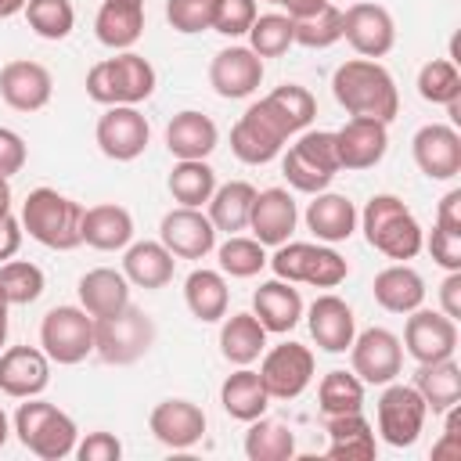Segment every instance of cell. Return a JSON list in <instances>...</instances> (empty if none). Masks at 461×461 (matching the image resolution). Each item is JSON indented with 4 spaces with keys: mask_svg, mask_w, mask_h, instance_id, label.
<instances>
[{
    "mask_svg": "<svg viewBox=\"0 0 461 461\" xmlns=\"http://www.w3.org/2000/svg\"><path fill=\"white\" fill-rule=\"evenodd\" d=\"M331 94L335 101L360 119H378V122H393L400 112V94H396V79L389 76V68L375 58H353L342 61L331 76Z\"/></svg>",
    "mask_w": 461,
    "mask_h": 461,
    "instance_id": "obj_1",
    "label": "cell"
},
{
    "mask_svg": "<svg viewBox=\"0 0 461 461\" xmlns=\"http://www.w3.org/2000/svg\"><path fill=\"white\" fill-rule=\"evenodd\" d=\"M79 220H83V205L54 187H36L22 202V230L54 252H68L83 245Z\"/></svg>",
    "mask_w": 461,
    "mask_h": 461,
    "instance_id": "obj_2",
    "label": "cell"
},
{
    "mask_svg": "<svg viewBox=\"0 0 461 461\" xmlns=\"http://www.w3.org/2000/svg\"><path fill=\"white\" fill-rule=\"evenodd\" d=\"M357 220H360L364 238H367V245L375 252H382L389 259H400V263L403 259H414L421 252L425 230L414 220V212L403 205V198H396V194H375Z\"/></svg>",
    "mask_w": 461,
    "mask_h": 461,
    "instance_id": "obj_3",
    "label": "cell"
},
{
    "mask_svg": "<svg viewBox=\"0 0 461 461\" xmlns=\"http://www.w3.org/2000/svg\"><path fill=\"white\" fill-rule=\"evenodd\" d=\"M155 94V68L148 58L133 50H119L115 58L97 61L86 72V97L97 104H140Z\"/></svg>",
    "mask_w": 461,
    "mask_h": 461,
    "instance_id": "obj_4",
    "label": "cell"
},
{
    "mask_svg": "<svg viewBox=\"0 0 461 461\" xmlns=\"http://www.w3.org/2000/svg\"><path fill=\"white\" fill-rule=\"evenodd\" d=\"M14 432H18V443H22L29 454L43 457V461H61V457H68V454L76 450V436H79L76 421H72L65 411H58V407L47 403V400H36V396H29V400L18 407V414H14Z\"/></svg>",
    "mask_w": 461,
    "mask_h": 461,
    "instance_id": "obj_5",
    "label": "cell"
},
{
    "mask_svg": "<svg viewBox=\"0 0 461 461\" xmlns=\"http://www.w3.org/2000/svg\"><path fill=\"white\" fill-rule=\"evenodd\" d=\"M151 346H155V321L137 306H122L119 313L94 321V353L112 367L137 364Z\"/></svg>",
    "mask_w": 461,
    "mask_h": 461,
    "instance_id": "obj_6",
    "label": "cell"
},
{
    "mask_svg": "<svg viewBox=\"0 0 461 461\" xmlns=\"http://www.w3.org/2000/svg\"><path fill=\"white\" fill-rule=\"evenodd\" d=\"M339 169L342 166H339V148H335V133L331 130H303L299 140L281 158L285 180L303 194L324 191L335 180Z\"/></svg>",
    "mask_w": 461,
    "mask_h": 461,
    "instance_id": "obj_7",
    "label": "cell"
},
{
    "mask_svg": "<svg viewBox=\"0 0 461 461\" xmlns=\"http://www.w3.org/2000/svg\"><path fill=\"white\" fill-rule=\"evenodd\" d=\"M274 277L281 281H299V285H313V288H335L346 281L349 263L328 249V245H313V241H285L277 245V252L267 259Z\"/></svg>",
    "mask_w": 461,
    "mask_h": 461,
    "instance_id": "obj_8",
    "label": "cell"
},
{
    "mask_svg": "<svg viewBox=\"0 0 461 461\" xmlns=\"http://www.w3.org/2000/svg\"><path fill=\"white\" fill-rule=\"evenodd\" d=\"M40 346L50 364H79L94 353V317L83 306H54L40 321Z\"/></svg>",
    "mask_w": 461,
    "mask_h": 461,
    "instance_id": "obj_9",
    "label": "cell"
},
{
    "mask_svg": "<svg viewBox=\"0 0 461 461\" xmlns=\"http://www.w3.org/2000/svg\"><path fill=\"white\" fill-rule=\"evenodd\" d=\"M285 140H288V130L274 119V112L263 101L249 104V112L230 130V151L245 166H267V162H274L281 155Z\"/></svg>",
    "mask_w": 461,
    "mask_h": 461,
    "instance_id": "obj_10",
    "label": "cell"
},
{
    "mask_svg": "<svg viewBox=\"0 0 461 461\" xmlns=\"http://www.w3.org/2000/svg\"><path fill=\"white\" fill-rule=\"evenodd\" d=\"M425 414H429V407L414 385H403L396 378L385 382V389L378 396V432L389 447H411L421 436Z\"/></svg>",
    "mask_w": 461,
    "mask_h": 461,
    "instance_id": "obj_11",
    "label": "cell"
},
{
    "mask_svg": "<svg viewBox=\"0 0 461 461\" xmlns=\"http://www.w3.org/2000/svg\"><path fill=\"white\" fill-rule=\"evenodd\" d=\"M94 137H97L101 155H108L112 162H133L144 155L151 140V126L137 112V104H108L104 115L97 119Z\"/></svg>",
    "mask_w": 461,
    "mask_h": 461,
    "instance_id": "obj_12",
    "label": "cell"
},
{
    "mask_svg": "<svg viewBox=\"0 0 461 461\" xmlns=\"http://www.w3.org/2000/svg\"><path fill=\"white\" fill-rule=\"evenodd\" d=\"M349 364L364 385H385L403 367V346L389 328H367V331L353 335Z\"/></svg>",
    "mask_w": 461,
    "mask_h": 461,
    "instance_id": "obj_13",
    "label": "cell"
},
{
    "mask_svg": "<svg viewBox=\"0 0 461 461\" xmlns=\"http://www.w3.org/2000/svg\"><path fill=\"white\" fill-rule=\"evenodd\" d=\"M259 378L270 393V400H295L313 382V353L303 342H281L267 349L259 364Z\"/></svg>",
    "mask_w": 461,
    "mask_h": 461,
    "instance_id": "obj_14",
    "label": "cell"
},
{
    "mask_svg": "<svg viewBox=\"0 0 461 461\" xmlns=\"http://www.w3.org/2000/svg\"><path fill=\"white\" fill-rule=\"evenodd\" d=\"M158 241L176 256V259H205L216 249V227L202 209L176 205L162 216L158 223Z\"/></svg>",
    "mask_w": 461,
    "mask_h": 461,
    "instance_id": "obj_15",
    "label": "cell"
},
{
    "mask_svg": "<svg viewBox=\"0 0 461 461\" xmlns=\"http://www.w3.org/2000/svg\"><path fill=\"white\" fill-rule=\"evenodd\" d=\"M403 346L418 364L447 360L457 349V321L447 317L443 310H411L403 324Z\"/></svg>",
    "mask_w": 461,
    "mask_h": 461,
    "instance_id": "obj_16",
    "label": "cell"
},
{
    "mask_svg": "<svg viewBox=\"0 0 461 461\" xmlns=\"http://www.w3.org/2000/svg\"><path fill=\"white\" fill-rule=\"evenodd\" d=\"M342 36L360 58H385L396 43V25L393 14L382 4H353L342 11Z\"/></svg>",
    "mask_w": 461,
    "mask_h": 461,
    "instance_id": "obj_17",
    "label": "cell"
},
{
    "mask_svg": "<svg viewBox=\"0 0 461 461\" xmlns=\"http://www.w3.org/2000/svg\"><path fill=\"white\" fill-rule=\"evenodd\" d=\"M50 94H54V79H50L47 65L29 61V58H14L0 68V97L7 108L40 112V108H47Z\"/></svg>",
    "mask_w": 461,
    "mask_h": 461,
    "instance_id": "obj_18",
    "label": "cell"
},
{
    "mask_svg": "<svg viewBox=\"0 0 461 461\" xmlns=\"http://www.w3.org/2000/svg\"><path fill=\"white\" fill-rule=\"evenodd\" d=\"M414 162L429 180H454L461 173V137L447 122H429L411 140Z\"/></svg>",
    "mask_w": 461,
    "mask_h": 461,
    "instance_id": "obj_19",
    "label": "cell"
},
{
    "mask_svg": "<svg viewBox=\"0 0 461 461\" xmlns=\"http://www.w3.org/2000/svg\"><path fill=\"white\" fill-rule=\"evenodd\" d=\"M209 83L227 101L249 97L263 83V58L252 47H223L209 65Z\"/></svg>",
    "mask_w": 461,
    "mask_h": 461,
    "instance_id": "obj_20",
    "label": "cell"
},
{
    "mask_svg": "<svg viewBox=\"0 0 461 461\" xmlns=\"http://www.w3.org/2000/svg\"><path fill=\"white\" fill-rule=\"evenodd\" d=\"M148 429L162 447L187 450L205 436V411L198 403H191V400L173 396V400L155 403V411L148 418Z\"/></svg>",
    "mask_w": 461,
    "mask_h": 461,
    "instance_id": "obj_21",
    "label": "cell"
},
{
    "mask_svg": "<svg viewBox=\"0 0 461 461\" xmlns=\"http://www.w3.org/2000/svg\"><path fill=\"white\" fill-rule=\"evenodd\" d=\"M50 382V357L36 346H11L0 353V393L14 400L40 396Z\"/></svg>",
    "mask_w": 461,
    "mask_h": 461,
    "instance_id": "obj_22",
    "label": "cell"
},
{
    "mask_svg": "<svg viewBox=\"0 0 461 461\" xmlns=\"http://www.w3.org/2000/svg\"><path fill=\"white\" fill-rule=\"evenodd\" d=\"M335 148H339L342 169H371L389 151V126L378 119L353 115L342 130H335Z\"/></svg>",
    "mask_w": 461,
    "mask_h": 461,
    "instance_id": "obj_23",
    "label": "cell"
},
{
    "mask_svg": "<svg viewBox=\"0 0 461 461\" xmlns=\"http://www.w3.org/2000/svg\"><path fill=\"white\" fill-rule=\"evenodd\" d=\"M295 220H299V209H295V198L285 191V187H267V191H256V202H252V212H249V227H252V238L259 245H285L295 230Z\"/></svg>",
    "mask_w": 461,
    "mask_h": 461,
    "instance_id": "obj_24",
    "label": "cell"
},
{
    "mask_svg": "<svg viewBox=\"0 0 461 461\" xmlns=\"http://www.w3.org/2000/svg\"><path fill=\"white\" fill-rule=\"evenodd\" d=\"M306 328L313 335V342L324 349V353H346L353 335H357V317L349 310L346 299L339 295H317L306 310Z\"/></svg>",
    "mask_w": 461,
    "mask_h": 461,
    "instance_id": "obj_25",
    "label": "cell"
},
{
    "mask_svg": "<svg viewBox=\"0 0 461 461\" xmlns=\"http://www.w3.org/2000/svg\"><path fill=\"white\" fill-rule=\"evenodd\" d=\"M79 234L97 252H119L133 241V216H130V209H122L115 202H101V205L83 209Z\"/></svg>",
    "mask_w": 461,
    "mask_h": 461,
    "instance_id": "obj_26",
    "label": "cell"
},
{
    "mask_svg": "<svg viewBox=\"0 0 461 461\" xmlns=\"http://www.w3.org/2000/svg\"><path fill=\"white\" fill-rule=\"evenodd\" d=\"M252 313L267 331L285 335L303 321V295L299 288H292V281H281V277L263 281L252 292Z\"/></svg>",
    "mask_w": 461,
    "mask_h": 461,
    "instance_id": "obj_27",
    "label": "cell"
},
{
    "mask_svg": "<svg viewBox=\"0 0 461 461\" xmlns=\"http://www.w3.org/2000/svg\"><path fill=\"white\" fill-rule=\"evenodd\" d=\"M79 292V306L97 321V317H112L119 313L122 306H130V281L122 270H112V267H94L79 277L76 285Z\"/></svg>",
    "mask_w": 461,
    "mask_h": 461,
    "instance_id": "obj_28",
    "label": "cell"
},
{
    "mask_svg": "<svg viewBox=\"0 0 461 461\" xmlns=\"http://www.w3.org/2000/svg\"><path fill=\"white\" fill-rule=\"evenodd\" d=\"M357 216H360L357 205H353L346 194H331V191H317L313 202L306 205V227H310L313 238L324 241V245H335V241L353 238Z\"/></svg>",
    "mask_w": 461,
    "mask_h": 461,
    "instance_id": "obj_29",
    "label": "cell"
},
{
    "mask_svg": "<svg viewBox=\"0 0 461 461\" xmlns=\"http://www.w3.org/2000/svg\"><path fill=\"white\" fill-rule=\"evenodd\" d=\"M324 429H328V457H335V461H375L378 443H375V432H371V425L360 411L331 414V418H324Z\"/></svg>",
    "mask_w": 461,
    "mask_h": 461,
    "instance_id": "obj_30",
    "label": "cell"
},
{
    "mask_svg": "<svg viewBox=\"0 0 461 461\" xmlns=\"http://www.w3.org/2000/svg\"><path fill=\"white\" fill-rule=\"evenodd\" d=\"M144 32V0H104L94 18V36L112 50H130Z\"/></svg>",
    "mask_w": 461,
    "mask_h": 461,
    "instance_id": "obj_31",
    "label": "cell"
},
{
    "mask_svg": "<svg viewBox=\"0 0 461 461\" xmlns=\"http://www.w3.org/2000/svg\"><path fill=\"white\" fill-rule=\"evenodd\" d=\"M173 267H176V259L162 241H133V245H126L122 274L137 288H148V292L166 288L173 281Z\"/></svg>",
    "mask_w": 461,
    "mask_h": 461,
    "instance_id": "obj_32",
    "label": "cell"
},
{
    "mask_svg": "<svg viewBox=\"0 0 461 461\" xmlns=\"http://www.w3.org/2000/svg\"><path fill=\"white\" fill-rule=\"evenodd\" d=\"M371 292H375V303L389 313H411L425 303V281L407 263H393V267L378 270Z\"/></svg>",
    "mask_w": 461,
    "mask_h": 461,
    "instance_id": "obj_33",
    "label": "cell"
},
{
    "mask_svg": "<svg viewBox=\"0 0 461 461\" xmlns=\"http://www.w3.org/2000/svg\"><path fill=\"white\" fill-rule=\"evenodd\" d=\"M216 140H220L216 122L202 112H191V108L176 112L166 126V148L176 158H205V155H212Z\"/></svg>",
    "mask_w": 461,
    "mask_h": 461,
    "instance_id": "obj_34",
    "label": "cell"
},
{
    "mask_svg": "<svg viewBox=\"0 0 461 461\" xmlns=\"http://www.w3.org/2000/svg\"><path fill=\"white\" fill-rule=\"evenodd\" d=\"M414 389H418V396L425 400V407L432 414H447L461 400V367L454 364V357L432 360V364H418Z\"/></svg>",
    "mask_w": 461,
    "mask_h": 461,
    "instance_id": "obj_35",
    "label": "cell"
},
{
    "mask_svg": "<svg viewBox=\"0 0 461 461\" xmlns=\"http://www.w3.org/2000/svg\"><path fill=\"white\" fill-rule=\"evenodd\" d=\"M220 403H223V411H227L234 421H252V418L267 414L270 393H267L259 371L238 367L234 375L223 378V385H220Z\"/></svg>",
    "mask_w": 461,
    "mask_h": 461,
    "instance_id": "obj_36",
    "label": "cell"
},
{
    "mask_svg": "<svg viewBox=\"0 0 461 461\" xmlns=\"http://www.w3.org/2000/svg\"><path fill=\"white\" fill-rule=\"evenodd\" d=\"M184 303L191 310V317H198L202 324H212V321H223L227 317V303H230V292H227V281L220 270H191L187 281H184Z\"/></svg>",
    "mask_w": 461,
    "mask_h": 461,
    "instance_id": "obj_37",
    "label": "cell"
},
{
    "mask_svg": "<svg viewBox=\"0 0 461 461\" xmlns=\"http://www.w3.org/2000/svg\"><path fill=\"white\" fill-rule=\"evenodd\" d=\"M267 349V328L256 321V313H230L223 317L220 328V353L238 364L249 367L252 360H259V353Z\"/></svg>",
    "mask_w": 461,
    "mask_h": 461,
    "instance_id": "obj_38",
    "label": "cell"
},
{
    "mask_svg": "<svg viewBox=\"0 0 461 461\" xmlns=\"http://www.w3.org/2000/svg\"><path fill=\"white\" fill-rule=\"evenodd\" d=\"M252 202H256V187L249 180H230L223 187L212 191L209 198V220L216 230H227V234H238L249 227V212H252Z\"/></svg>",
    "mask_w": 461,
    "mask_h": 461,
    "instance_id": "obj_39",
    "label": "cell"
},
{
    "mask_svg": "<svg viewBox=\"0 0 461 461\" xmlns=\"http://www.w3.org/2000/svg\"><path fill=\"white\" fill-rule=\"evenodd\" d=\"M166 187H169L173 202L191 205V209H202L212 198V191H216V169L205 158H180L169 169Z\"/></svg>",
    "mask_w": 461,
    "mask_h": 461,
    "instance_id": "obj_40",
    "label": "cell"
},
{
    "mask_svg": "<svg viewBox=\"0 0 461 461\" xmlns=\"http://www.w3.org/2000/svg\"><path fill=\"white\" fill-rule=\"evenodd\" d=\"M270 112H274V119L288 130V137L292 133H303L310 122H313V115H317V101H313V94L306 90V86H299V83H285V86H274L267 97H259Z\"/></svg>",
    "mask_w": 461,
    "mask_h": 461,
    "instance_id": "obj_41",
    "label": "cell"
},
{
    "mask_svg": "<svg viewBox=\"0 0 461 461\" xmlns=\"http://www.w3.org/2000/svg\"><path fill=\"white\" fill-rule=\"evenodd\" d=\"M245 454L249 461H288L295 454V436L285 421L274 418H252L245 432Z\"/></svg>",
    "mask_w": 461,
    "mask_h": 461,
    "instance_id": "obj_42",
    "label": "cell"
},
{
    "mask_svg": "<svg viewBox=\"0 0 461 461\" xmlns=\"http://www.w3.org/2000/svg\"><path fill=\"white\" fill-rule=\"evenodd\" d=\"M317 407L324 418L360 411L364 407V382L353 371H328L317 385Z\"/></svg>",
    "mask_w": 461,
    "mask_h": 461,
    "instance_id": "obj_43",
    "label": "cell"
},
{
    "mask_svg": "<svg viewBox=\"0 0 461 461\" xmlns=\"http://www.w3.org/2000/svg\"><path fill=\"white\" fill-rule=\"evenodd\" d=\"M292 36L306 50H324V47H331V43L342 40V11L335 4H324L313 14L292 18Z\"/></svg>",
    "mask_w": 461,
    "mask_h": 461,
    "instance_id": "obj_44",
    "label": "cell"
},
{
    "mask_svg": "<svg viewBox=\"0 0 461 461\" xmlns=\"http://www.w3.org/2000/svg\"><path fill=\"white\" fill-rule=\"evenodd\" d=\"M22 14L40 40H65L76 25V11L68 0H25Z\"/></svg>",
    "mask_w": 461,
    "mask_h": 461,
    "instance_id": "obj_45",
    "label": "cell"
},
{
    "mask_svg": "<svg viewBox=\"0 0 461 461\" xmlns=\"http://www.w3.org/2000/svg\"><path fill=\"white\" fill-rule=\"evenodd\" d=\"M418 94L429 104H450L461 97V72L447 58H432L418 72Z\"/></svg>",
    "mask_w": 461,
    "mask_h": 461,
    "instance_id": "obj_46",
    "label": "cell"
},
{
    "mask_svg": "<svg viewBox=\"0 0 461 461\" xmlns=\"http://www.w3.org/2000/svg\"><path fill=\"white\" fill-rule=\"evenodd\" d=\"M0 288L11 306H29L43 295V270L29 259H7L0 263Z\"/></svg>",
    "mask_w": 461,
    "mask_h": 461,
    "instance_id": "obj_47",
    "label": "cell"
},
{
    "mask_svg": "<svg viewBox=\"0 0 461 461\" xmlns=\"http://www.w3.org/2000/svg\"><path fill=\"white\" fill-rule=\"evenodd\" d=\"M245 36H249V47H252L259 58H281V54L295 43V36H292V18H288V14H277V11L256 14V22H252V29H249Z\"/></svg>",
    "mask_w": 461,
    "mask_h": 461,
    "instance_id": "obj_48",
    "label": "cell"
},
{
    "mask_svg": "<svg viewBox=\"0 0 461 461\" xmlns=\"http://www.w3.org/2000/svg\"><path fill=\"white\" fill-rule=\"evenodd\" d=\"M267 245H259L256 238H241V234H230L216 256H220V274H230V277H256L263 267H267Z\"/></svg>",
    "mask_w": 461,
    "mask_h": 461,
    "instance_id": "obj_49",
    "label": "cell"
},
{
    "mask_svg": "<svg viewBox=\"0 0 461 461\" xmlns=\"http://www.w3.org/2000/svg\"><path fill=\"white\" fill-rule=\"evenodd\" d=\"M212 14L216 0H166V22L184 36L212 29Z\"/></svg>",
    "mask_w": 461,
    "mask_h": 461,
    "instance_id": "obj_50",
    "label": "cell"
},
{
    "mask_svg": "<svg viewBox=\"0 0 461 461\" xmlns=\"http://www.w3.org/2000/svg\"><path fill=\"white\" fill-rule=\"evenodd\" d=\"M256 0H216V14H212V29L220 36H245L256 22Z\"/></svg>",
    "mask_w": 461,
    "mask_h": 461,
    "instance_id": "obj_51",
    "label": "cell"
},
{
    "mask_svg": "<svg viewBox=\"0 0 461 461\" xmlns=\"http://www.w3.org/2000/svg\"><path fill=\"white\" fill-rule=\"evenodd\" d=\"M429 256L443 267V270H461V230H447V227H432L429 241Z\"/></svg>",
    "mask_w": 461,
    "mask_h": 461,
    "instance_id": "obj_52",
    "label": "cell"
},
{
    "mask_svg": "<svg viewBox=\"0 0 461 461\" xmlns=\"http://www.w3.org/2000/svg\"><path fill=\"white\" fill-rule=\"evenodd\" d=\"M72 454H76L79 461H119L122 443H119L112 432H86V439L76 443Z\"/></svg>",
    "mask_w": 461,
    "mask_h": 461,
    "instance_id": "obj_53",
    "label": "cell"
},
{
    "mask_svg": "<svg viewBox=\"0 0 461 461\" xmlns=\"http://www.w3.org/2000/svg\"><path fill=\"white\" fill-rule=\"evenodd\" d=\"M25 158H29V151H25L22 133L0 126V176H14V173H22Z\"/></svg>",
    "mask_w": 461,
    "mask_h": 461,
    "instance_id": "obj_54",
    "label": "cell"
},
{
    "mask_svg": "<svg viewBox=\"0 0 461 461\" xmlns=\"http://www.w3.org/2000/svg\"><path fill=\"white\" fill-rule=\"evenodd\" d=\"M439 310L447 317H461V270H447L443 285H439Z\"/></svg>",
    "mask_w": 461,
    "mask_h": 461,
    "instance_id": "obj_55",
    "label": "cell"
},
{
    "mask_svg": "<svg viewBox=\"0 0 461 461\" xmlns=\"http://www.w3.org/2000/svg\"><path fill=\"white\" fill-rule=\"evenodd\" d=\"M436 227H447V230H461V187L447 191L439 198V209H436Z\"/></svg>",
    "mask_w": 461,
    "mask_h": 461,
    "instance_id": "obj_56",
    "label": "cell"
},
{
    "mask_svg": "<svg viewBox=\"0 0 461 461\" xmlns=\"http://www.w3.org/2000/svg\"><path fill=\"white\" fill-rule=\"evenodd\" d=\"M22 249V220H14L11 212L0 220V263L14 259V252Z\"/></svg>",
    "mask_w": 461,
    "mask_h": 461,
    "instance_id": "obj_57",
    "label": "cell"
},
{
    "mask_svg": "<svg viewBox=\"0 0 461 461\" xmlns=\"http://www.w3.org/2000/svg\"><path fill=\"white\" fill-rule=\"evenodd\" d=\"M328 0H285L281 7H288V18H303V14H313L321 11Z\"/></svg>",
    "mask_w": 461,
    "mask_h": 461,
    "instance_id": "obj_58",
    "label": "cell"
},
{
    "mask_svg": "<svg viewBox=\"0 0 461 461\" xmlns=\"http://www.w3.org/2000/svg\"><path fill=\"white\" fill-rule=\"evenodd\" d=\"M11 212V184H7V176H0V220Z\"/></svg>",
    "mask_w": 461,
    "mask_h": 461,
    "instance_id": "obj_59",
    "label": "cell"
},
{
    "mask_svg": "<svg viewBox=\"0 0 461 461\" xmlns=\"http://www.w3.org/2000/svg\"><path fill=\"white\" fill-rule=\"evenodd\" d=\"M7 295H4V288H0V346L7 342Z\"/></svg>",
    "mask_w": 461,
    "mask_h": 461,
    "instance_id": "obj_60",
    "label": "cell"
},
{
    "mask_svg": "<svg viewBox=\"0 0 461 461\" xmlns=\"http://www.w3.org/2000/svg\"><path fill=\"white\" fill-rule=\"evenodd\" d=\"M18 11H25V0H0V18H11Z\"/></svg>",
    "mask_w": 461,
    "mask_h": 461,
    "instance_id": "obj_61",
    "label": "cell"
},
{
    "mask_svg": "<svg viewBox=\"0 0 461 461\" xmlns=\"http://www.w3.org/2000/svg\"><path fill=\"white\" fill-rule=\"evenodd\" d=\"M7 436H11V421H7V414H4V407H0V450H4Z\"/></svg>",
    "mask_w": 461,
    "mask_h": 461,
    "instance_id": "obj_62",
    "label": "cell"
},
{
    "mask_svg": "<svg viewBox=\"0 0 461 461\" xmlns=\"http://www.w3.org/2000/svg\"><path fill=\"white\" fill-rule=\"evenodd\" d=\"M267 4H277V7H281V4H285V0H267Z\"/></svg>",
    "mask_w": 461,
    "mask_h": 461,
    "instance_id": "obj_63",
    "label": "cell"
}]
</instances>
